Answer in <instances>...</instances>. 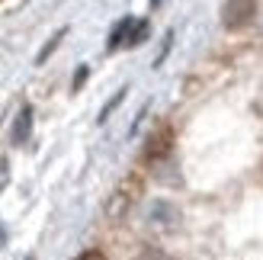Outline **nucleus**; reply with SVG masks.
Returning <instances> with one entry per match:
<instances>
[{
  "label": "nucleus",
  "instance_id": "nucleus-2",
  "mask_svg": "<svg viewBox=\"0 0 263 260\" xmlns=\"http://www.w3.org/2000/svg\"><path fill=\"white\" fill-rule=\"evenodd\" d=\"M257 16V0H225L221 7V23L225 29H241Z\"/></svg>",
  "mask_w": 263,
  "mask_h": 260
},
{
  "label": "nucleus",
  "instance_id": "nucleus-5",
  "mask_svg": "<svg viewBox=\"0 0 263 260\" xmlns=\"http://www.w3.org/2000/svg\"><path fill=\"white\" fill-rule=\"evenodd\" d=\"M132 26H135V20L132 16H125L119 26L112 29V35H109V48H119V45H125L128 42V32H132Z\"/></svg>",
  "mask_w": 263,
  "mask_h": 260
},
{
  "label": "nucleus",
  "instance_id": "nucleus-7",
  "mask_svg": "<svg viewBox=\"0 0 263 260\" xmlns=\"http://www.w3.org/2000/svg\"><path fill=\"white\" fill-rule=\"evenodd\" d=\"M64 32H68V29H58V32H55V39H51V42H48V45H45L42 51H39V58H35V61H45V58L51 55V51H55V45H58L61 39H64Z\"/></svg>",
  "mask_w": 263,
  "mask_h": 260
},
{
  "label": "nucleus",
  "instance_id": "nucleus-1",
  "mask_svg": "<svg viewBox=\"0 0 263 260\" xmlns=\"http://www.w3.org/2000/svg\"><path fill=\"white\" fill-rule=\"evenodd\" d=\"M141 190H144V180L138 171H132L128 177H122V183L116 187L109 193V199H106V218L112 225H119L128 218V212L135 209V202L141 199Z\"/></svg>",
  "mask_w": 263,
  "mask_h": 260
},
{
  "label": "nucleus",
  "instance_id": "nucleus-8",
  "mask_svg": "<svg viewBox=\"0 0 263 260\" xmlns=\"http://www.w3.org/2000/svg\"><path fill=\"white\" fill-rule=\"evenodd\" d=\"M74 260H106V254H103V251H97V248H93V251H84V254H77Z\"/></svg>",
  "mask_w": 263,
  "mask_h": 260
},
{
  "label": "nucleus",
  "instance_id": "nucleus-4",
  "mask_svg": "<svg viewBox=\"0 0 263 260\" xmlns=\"http://www.w3.org/2000/svg\"><path fill=\"white\" fill-rule=\"evenodd\" d=\"M29 132H32V106H23L20 116H16V125H13V132H10L13 145H23V141L29 138Z\"/></svg>",
  "mask_w": 263,
  "mask_h": 260
},
{
  "label": "nucleus",
  "instance_id": "nucleus-6",
  "mask_svg": "<svg viewBox=\"0 0 263 260\" xmlns=\"http://www.w3.org/2000/svg\"><path fill=\"white\" fill-rule=\"evenodd\" d=\"M122 100H125V90H119V94H116V97H112V100L106 103V106H103V113H100V119H97V122H106V119H109V113H112L116 106H119Z\"/></svg>",
  "mask_w": 263,
  "mask_h": 260
},
{
  "label": "nucleus",
  "instance_id": "nucleus-9",
  "mask_svg": "<svg viewBox=\"0 0 263 260\" xmlns=\"http://www.w3.org/2000/svg\"><path fill=\"white\" fill-rule=\"evenodd\" d=\"M141 260H170L167 254H161V251H144L141 254Z\"/></svg>",
  "mask_w": 263,
  "mask_h": 260
},
{
  "label": "nucleus",
  "instance_id": "nucleus-3",
  "mask_svg": "<svg viewBox=\"0 0 263 260\" xmlns=\"http://www.w3.org/2000/svg\"><path fill=\"white\" fill-rule=\"evenodd\" d=\"M170 141H174V132H170L167 125H161L157 132L148 138V148H144V158L148 161H157V158H164V154L170 151Z\"/></svg>",
  "mask_w": 263,
  "mask_h": 260
}]
</instances>
